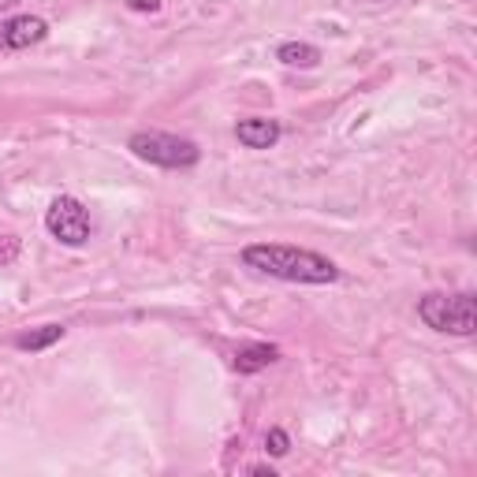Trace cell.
Wrapping results in <instances>:
<instances>
[{
	"label": "cell",
	"instance_id": "cell-1",
	"mask_svg": "<svg viewBox=\"0 0 477 477\" xmlns=\"http://www.w3.org/2000/svg\"><path fill=\"white\" fill-rule=\"evenodd\" d=\"M243 265L261 276L287 280V284H336L340 268L317 251H299V246L280 243H254L243 251Z\"/></svg>",
	"mask_w": 477,
	"mask_h": 477
},
{
	"label": "cell",
	"instance_id": "cell-2",
	"mask_svg": "<svg viewBox=\"0 0 477 477\" xmlns=\"http://www.w3.org/2000/svg\"><path fill=\"white\" fill-rule=\"evenodd\" d=\"M127 150L138 160L157 164V169H172V172H186V169H194V164L201 160L198 142L179 138V135H164V131H138V135H131Z\"/></svg>",
	"mask_w": 477,
	"mask_h": 477
},
{
	"label": "cell",
	"instance_id": "cell-3",
	"mask_svg": "<svg viewBox=\"0 0 477 477\" xmlns=\"http://www.w3.org/2000/svg\"><path fill=\"white\" fill-rule=\"evenodd\" d=\"M418 317L432 332H448V336H473L477 332V299L470 292L463 295H440L432 292L418 302Z\"/></svg>",
	"mask_w": 477,
	"mask_h": 477
},
{
	"label": "cell",
	"instance_id": "cell-4",
	"mask_svg": "<svg viewBox=\"0 0 477 477\" xmlns=\"http://www.w3.org/2000/svg\"><path fill=\"white\" fill-rule=\"evenodd\" d=\"M45 227H49V235L56 243H64V246H82L90 239V210L82 205L78 198H56L49 205V213H45Z\"/></svg>",
	"mask_w": 477,
	"mask_h": 477
},
{
	"label": "cell",
	"instance_id": "cell-5",
	"mask_svg": "<svg viewBox=\"0 0 477 477\" xmlns=\"http://www.w3.org/2000/svg\"><path fill=\"white\" fill-rule=\"evenodd\" d=\"M45 37H49V23L41 15H15L8 23H0V45L4 49H30Z\"/></svg>",
	"mask_w": 477,
	"mask_h": 477
},
{
	"label": "cell",
	"instance_id": "cell-6",
	"mask_svg": "<svg viewBox=\"0 0 477 477\" xmlns=\"http://www.w3.org/2000/svg\"><path fill=\"white\" fill-rule=\"evenodd\" d=\"M235 138L246 150H273L280 142V123L276 119H239Z\"/></svg>",
	"mask_w": 477,
	"mask_h": 477
},
{
	"label": "cell",
	"instance_id": "cell-7",
	"mask_svg": "<svg viewBox=\"0 0 477 477\" xmlns=\"http://www.w3.org/2000/svg\"><path fill=\"white\" fill-rule=\"evenodd\" d=\"M280 358V347L273 343H251V347H243L239 355H235V373H261L268 369Z\"/></svg>",
	"mask_w": 477,
	"mask_h": 477
},
{
	"label": "cell",
	"instance_id": "cell-8",
	"mask_svg": "<svg viewBox=\"0 0 477 477\" xmlns=\"http://www.w3.org/2000/svg\"><path fill=\"white\" fill-rule=\"evenodd\" d=\"M276 60L287 68H317L321 64V49L309 45V41H284L276 49Z\"/></svg>",
	"mask_w": 477,
	"mask_h": 477
},
{
	"label": "cell",
	"instance_id": "cell-9",
	"mask_svg": "<svg viewBox=\"0 0 477 477\" xmlns=\"http://www.w3.org/2000/svg\"><path fill=\"white\" fill-rule=\"evenodd\" d=\"M60 340H64V325H41V328L23 332V336H15V347L19 350H45Z\"/></svg>",
	"mask_w": 477,
	"mask_h": 477
},
{
	"label": "cell",
	"instance_id": "cell-10",
	"mask_svg": "<svg viewBox=\"0 0 477 477\" xmlns=\"http://www.w3.org/2000/svg\"><path fill=\"white\" fill-rule=\"evenodd\" d=\"M265 451L273 455V459H284V455L292 451V437H287L284 429H268L265 432Z\"/></svg>",
	"mask_w": 477,
	"mask_h": 477
},
{
	"label": "cell",
	"instance_id": "cell-11",
	"mask_svg": "<svg viewBox=\"0 0 477 477\" xmlns=\"http://www.w3.org/2000/svg\"><path fill=\"white\" fill-rule=\"evenodd\" d=\"M15 254H19V239L15 235H0V265L15 261Z\"/></svg>",
	"mask_w": 477,
	"mask_h": 477
},
{
	"label": "cell",
	"instance_id": "cell-12",
	"mask_svg": "<svg viewBox=\"0 0 477 477\" xmlns=\"http://www.w3.org/2000/svg\"><path fill=\"white\" fill-rule=\"evenodd\" d=\"M131 12H160V0H127Z\"/></svg>",
	"mask_w": 477,
	"mask_h": 477
},
{
	"label": "cell",
	"instance_id": "cell-13",
	"mask_svg": "<svg viewBox=\"0 0 477 477\" xmlns=\"http://www.w3.org/2000/svg\"><path fill=\"white\" fill-rule=\"evenodd\" d=\"M251 473H254V477H276L273 466H251Z\"/></svg>",
	"mask_w": 477,
	"mask_h": 477
},
{
	"label": "cell",
	"instance_id": "cell-14",
	"mask_svg": "<svg viewBox=\"0 0 477 477\" xmlns=\"http://www.w3.org/2000/svg\"><path fill=\"white\" fill-rule=\"evenodd\" d=\"M4 4H12V0H0V8H4Z\"/></svg>",
	"mask_w": 477,
	"mask_h": 477
}]
</instances>
